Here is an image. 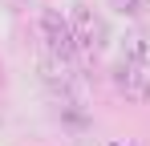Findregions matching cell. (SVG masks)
I'll use <instances>...</instances> for the list:
<instances>
[{"instance_id": "6da1fadb", "label": "cell", "mask_w": 150, "mask_h": 146, "mask_svg": "<svg viewBox=\"0 0 150 146\" xmlns=\"http://www.w3.org/2000/svg\"><path fill=\"white\" fill-rule=\"evenodd\" d=\"M69 24H73L77 53H81V57H98L101 49H105V41H110V28H105V21H101V16L89 8V4H73Z\"/></svg>"}, {"instance_id": "7a4b0ae2", "label": "cell", "mask_w": 150, "mask_h": 146, "mask_svg": "<svg viewBox=\"0 0 150 146\" xmlns=\"http://www.w3.org/2000/svg\"><path fill=\"white\" fill-rule=\"evenodd\" d=\"M41 41H45L49 53L65 57V61H73V57H77L73 24H69V16H61V8H45V12H41Z\"/></svg>"}, {"instance_id": "3957f363", "label": "cell", "mask_w": 150, "mask_h": 146, "mask_svg": "<svg viewBox=\"0 0 150 146\" xmlns=\"http://www.w3.org/2000/svg\"><path fill=\"white\" fill-rule=\"evenodd\" d=\"M114 89L126 97V101H150V73L142 69V65H134V61H118L114 65Z\"/></svg>"}, {"instance_id": "277c9868", "label": "cell", "mask_w": 150, "mask_h": 146, "mask_svg": "<svg viewBox=\"0 0 150 146\" xmlns=\"http://www.w3.org/2000/svg\"><path fill=\"white\" fill-rule=\"evenodd\" d=\"M122 57H126V61H134V65H142V69H150V33H146V28L126 33V41H122Z\"/></svg>"}, {"instance_id": "5b68a950", "label": "cell", "mask_w": 150, "mask_h": 146, "mask_svg": "<svg viewBox=\"0 0 150 146\" xmlns=\"http://www.w3.org/2000/svg\"><path fill=\"white\" fill-rule=\"evenodd\" d=\"M110 4H114V12H122L130 21H138V16L150 12V0H110Z\"/></svg>"}]
</instances>
